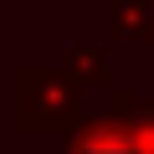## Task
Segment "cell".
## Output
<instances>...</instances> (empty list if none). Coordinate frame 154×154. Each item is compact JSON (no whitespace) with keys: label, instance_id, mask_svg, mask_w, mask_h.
I'll use <instances>...</instances> for the list:
<instances>
[{"label":"cell","instance_id":"3957f363","mask_svg":"<svg viewBox=\"0 0 154 154\" xmlns=\"http://www.w3.org/2000/svg\"><path fill=\"white\" fill-rule=\"evenodd\" d=\"M72 62H77V72H82V77H93V82H108L103 51H72Z\"/></svg>","mask_w":154,"mask_h":154},{"label":"cell","instance_id":"6da1fadb","mask_svg":"<svg viewBox=\"0 0 154 154\" xmlns=\"http://www.w3.org/2000/svg\"><path fill=\"white\" fill-rule=\"evenodd\" d=\"M67 154H154V98L118 93L98 123L77 128Z\"/></svg>","mask_w":154,"mask_h":154},{"label":"cell","instance_id":"7a4b0ae2","mask_svg":"<svg viewBox=\"0 0 154 154\" xmlns=\"http://www.w3.org/2000/svg\"><path fill=\"white\" fill-rule=\"evenodd\" d=\"M113 36L118 41H154V0H113Z\"/></svg>","mask_w":154,"mask_h":154}]
</instances>
